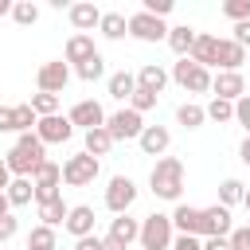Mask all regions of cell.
<instances>
[{
  "mask_svg": "<svg viewBox=\"0 0 250 250\" xmlns=\"http://www.w3.org/2000/svg\"><path fill=\"white\" fill-rule=\"evenodd\" d=\"M234 121H238V125L250 133V94H242V98L234 102Z\"/></svg>",
  "mask_w": 250,
  "mask_h": 250,
  "instance_id": "60d3db41",
  "label": "cell"
},
{
  "mask_svg": "<svg viewBox=\"0 0 250 250\" xmlns=\"http://www.w3.org/2000/svg\"><path fill=\"white\" fill-rule=\"evenodd\" d=\"M27 105L35 109V117H55V113H59V94H43V90H35Z\"/></svg>",
  "mask_w": 250,
  "mask_h": 250,
  "instance_id": "d6a6232c",
  "label": "cell"
},
{
  "mask_svg": "<svg viewBox=\"0 0 250 250\" xmlns=\"http://www.w3.org/2000/svg\"><path fill=\"white\" fill-rule=\"evenodd\" d=\"M12 20H16L20 27H31V23L39 20V8H35L31 0H16V4H12Z\"/></svg>",
  "mask_w": 250,
  "mask_h": 250,
  "instance_id": "d590c367",
  "label": "cell"
},
{
  "mask_svg": "<svg viewBox=\"0 0 250 250\" xmlns=\"http://www.w3.org/2000/svg\"><path fill=\"white\" fill-rule=\"evenodd\" d=\"M4 215H12V199L0 191V219H4Z\"/></svg>",
  "mask_w": 250,
  "mask_h": 250,
  "instance_id": "816d5d0a",
  "label": "cell"
},
{
  "mask_svg": "<svg viewBox=\"0 0 250 250\" xmlns=\"http://www.w3.org/2000/svg\"><path fill=\"white\" fill-rule=\"evenodd\" d=\"M242 207H246V211H250V188H246V199H242Z\"/></svg>",
  "mask_w": 250,
  "mask_h": 250,
  "instance_id": "db71d44e",
  "label": "cell"
},
{
  "mask_svg": "<svg viewBox=\"0 0 250 250\" xmlns=\"http://www.w3.org/2000/svg\"><path fill=\"white\" fill-rule=\"evenodd\" d=\"M129 35H133L137 43H160V39H168V23L137 8V12L129 16Z\"/></svg>",
  "mask_w": 250,
  "mask_h": 250,
  "instance_id": "ba28073f",
  "label": "cell"
},
{
  "mask_svg": "<svg viewBox=\"0 0 250 250\" xmlns=\"http://www.w3.org/2000/svg\"><path fill=\"white\" fill-rule=\"evenodd\" d=\"M203 250H234L230 238H203Z\"/></svg>",
  "mask_w": 250,
  "mask_h": 250,
  "instance_id": "7dc6e473",
  "label": "cell"
},
{
  "mask_svg": "<svg viewBox=\"0 0 250 250\" xmlns=\"http://www.w3.org/2000/svg\"><path fill=\"white\" fill-rule=\"evenodd\" d=\"M211 94L223 98V102H238V98L246 94V78H242V70H215V78H211Z\"/></svg>",
  "mask_w": 250,
  "mask_h": 250,
  "instance_id": "5bb4252c",
  "label": "cell"
},
{
  "mask_svg": "<svg viewBox=\"0 0 250 250\" xmlns=\"http://www.w3.org/2000/svg\"><path fill=\"white\" fill-rule=\"evenodd\" d=\"M98 176H102V160L90 152H74L62 160V184L66 188H90Z\"/></svg>",
  "mask_w": 250,
  "mask_h": 250,
  "instance_id": "5b68a950",
  "label": "cell"
},
{
  "mask_svg": "<svg viewBox=\"0 0 250 250\" xmlns=\"http://www.w3.org/2000/svg\"><path fill=\"white\" fill-rule=\"evenodd\" d=\"M105 129H109V137H113V141H137V137L145 133V117H141L137 109L121 105L117 113H109V117H105Z\"/></svg>",
  "mask_w": 250,
  "mask_h": 250,
  "instance_id": "8992f818",
  "label": "cell"
},
{
  "mask_svg": "<svg viewBox=\"0 0 250 250\" xmlns=\"http://www.w3.org/2000/svg\"><path fill=\"white\" fill-rule=\"evenodd\" d=\"M4 16H12V0H0V20Z\"/></svg>",
  "mask_w": 250,
  "mask_h": 250,
  "instance_id": "f5cc1de1",
  "label": "cell"
},
{
  "mask_svg": "<svg viewBox=\"0 0 250 250\" xmlns=\"http://www.w3.org/2000/svg\"><path fill=\"white\" fill-rule=\"evenodd\" d=\"M31 184H35V203H47V199H59L62 191V164H55V160H47L35 176H31Z\"/></svg>",
  "mask_w": 250,
  "mask_h": 250,
  "instance_id": "8fae6325",
  "label": "cell"
},
{
  "mask_svg": "<svg viewBox=\"0 0 250 250\" xmlns=\"http://www.w3.org/2000/svg\"><path fill=\"white\" fill-rule=\"evenodd\" d=\"M203 215H207V238H230V230H234V223H230V207L211 203V207H203Z\"/></svg>",
  "mask_w": 250,
  "mask_h": 250,
  "instance_id": "ac0fdd59",
  "label": "cell"
},
{
  "mask_svg": "<svg viewBox=\"0 0 250 250\" xmlns=\"http://www.w3.org/2000/svg\"><path fill=\"white\" fill-rule=\"evenodd\" d=\"M172 227H176V234L207 238V215H203V207H191V203H176V211H172Z\"/></svg>",
  "mask_w": 250,
  "mask_h": 250,
  "instance_id": "9c48e42d",
  "label": "cell"
},
{
  "mask_svg": "<svg viewBox=\"0 0 250 250\" xmlns=\"http://www.w3.org/2000/svg\"><path fill=\"white\" fill-rule=\"evenodd\" d=\"M4 160H8V168H12L16 180H31V176L47 164V145H43L35 133H20L16 145L4 152Z\"/></svg>",
  "mask_w": 250,
  "mask_h": 250,
  "instance_id": "6da1fadb",
  "label": "cell"
},
{
  "mask_svg": "<svg viewBox=\"0 0 250 250\" xmlns=\"http://www.w3.org/2000/svg\"><path fill=\"white\" fill-rule=\"evenodd\" d=\"M141 250H172V242H176V227H172V215H160V211H152V215H145L141 219Z\"/></svg>",
  "mask_w": 250,
  "mask_h": 250,
  "instance_id": "3957f363",
  "label": "cell"
},
{
  "mask_svg": "<svg viewBox=\"0 0 250 250\" xmlns=\"http://www.w3.org/2000/svg\"><path fill=\"white\" fill-rule=\"evenodd\" d=\"M246 62H250V51H246Z\"/></svg>",
  "mask_w": 250,
  "mask_h": 250,
  "instance_id": "11a10c76",
  "label": "cell"
},
{
  "mask_svg": "<svg viewBox=\"0 0 250 250\" xmlns=\"http://www.w3.org/2000/svg\"><path fill=\"white\" fill-rule=\"evenodd\" d=\"M0 250H4V246H0Z\"/></svg>",
  "mask_w": 250,
  "mask_h": 250,
  "instance_id": "6f0895ef",
  "label": "cell"
},
{
  "mask_svg": "<svg viewBox=\"0 0 250 250\" xmlns=\"http://www.w3.org/2000/svg\"><path fill=\"white\" fill-rule=\"evenodd\" d=\"M16 234H20V219H16V215H4V219H0V246L12 242Z\"/></svg>",
  "mask_w": 250,
  "mask_h": 250,
  "instance_id": "ab89813d",
  "label": "cell"
},
{
  "mask_svg": "<svg viewBox=\"0 0 250 250\" xmlns=\"http://www.w3.org/2000/svg\"><path fill=\"white\" fill-rule=\"evenodd\" d=\"M191 62H199V66H215V59H219V35H211V31H199L195 35V47H191V55H188Z\"/></svg>",
  "mask_w": 250,
  "mask_h": 250,
  "instance_id": "ffe728a7",
  "label": "cell"
},
{
  "mask_svg": "<svg viewBox=\"0 0 250 250\" xmlns=\"http://www.w3.org/2000/svg\"><path fill=\"white\" fill-rule=\"evenodd\" d=\"M230 246H234V250H250V230H246V227H234V230H230Z\"/></svg>",
  "mask_w": 250,
  "mask_h": 250,
  "instance_id": "7bdbcfd3",
  "label": "cell"
},
{
  "mask_svg": "<svg viewBox=\"0 0 250 250\" xmlns=\"http://www.w3.org/2000/svg\"><path fill=\"white\" fill-rule=\"evenodd\" d=\"M16 176H12V168H8V160L0 156V191H8V184H12Z\"/></svg>",
  "mask_w": 250,
  "mask_h": 250,
  "instance_id": "c3c4849f",
  "label": "cell"
},
{
  "mask_svg": "<svg viewBox=\"0 0 250 250\" xmlns=\"http://www.w3.org/2000/svg\"><path fill=\"white\" fill-rule=\"evenodd\" d=\"M94 219H98V215H94V207H90V203H74V207H70V215H66V223H62V230L78 242V238L94 234Z\"/></svg>",
  "mask_w": 250,
  "mask_h": 250,
  "instance_id": "e0dca14e",
  "label": "cell"
},
{
  "mask_svg": "<svg viewBox=\"0 0 250 250\" xmlns=\"http://www.w3.org/2000/svg\"><path fill=\"white\" fill-rule=\"evenodd\" d=\"M113 145H117V141L109 137V129H105V125H102V129H90V133L82 137V152H90V156H98V160H102V156H109V148H113Z\"/></svg>",
  "mask_w": 250,
  "mask_h": 250,
  "instance_id": "4316f807",
  "label": "cell"
},
{
  "mask_svg": "<svg viewBox=\"0 0 250 250\" xmlns=\"http://www.w3.org/2000/svg\"><path fill=\"white\" fill-rule=\"evenodd\" d=\"M168 70L160 66V62H145L141 70H137V86H145V90H152V94H160L164 86H168Z\"/></svg>",
  "mask_w": 250,
  "mask_h": 250,
  "instance_id": "484cf974",
  "label": "cell"
},
{
  "mask_svg": "<svg viewBox=\"0 0 250 250\" xmlns=\"http://www.w3.org/2000/svg\"><path fill=\"white\" fill-rule=\"evenodd\" d=\"M109 238H117L121 246H133V242L141 238V219H133V215H113V219H109Z\"/></svg>",
  "mask_w": 250,
  "mask_h": 250,
  "instance_id": "603a6c76",
  "label": "cell"
},
{
  "mask_svg": "<svg viewBox=\"0 0 250 250\" xmlns=\"http://www.w3.org/2000/svg\"><path fill=\"white\" fill-rule=\"evenodd\" d=\"M238 160L250 168V133H246V137H242V145H238Z\"/></svg>",
  "mask_w": 250,
  "mask_h": 250,
  "instance_id": "681fc988",
  "label": "cell"
},
{
  "mask_svg": "<svg viewBox=\"0 0 250 250\" xmlns=\"http://www.w3.org/2000/svg\"><path fill=\"white\" fill-rule=\"evenodd\" d=\"M137 203V184L129 176H113L109 188H105V207L113 215H129V207Z\"/></svg>",
  "mask_w": 250,
  "mask_h": 250,
  "instance_id": "7c38bea8",
  "label": "cell"
},
{
  "mask_svg": "<svg viewBox=\"0 0 250 250\" xmlns=\"http://www.w3.org/2000/svg\"><path fill=\"white\" fill-rule=\"evenodd\" d=\"M66 20H70L74 35H90V31L102 23V8H98V4H90V0H82V4H70Z\"/></svg>",
  "mask_w": 250,
  "mask_h": 250,
  "instance_id": "9a60e30c",
  "label": "cell"
},
{
  "mask_svg": "<svg viewBox=\"0 0 250 250\" xmlns=\"http://www.w3.org/2000/svg\"><path fill=\"white\" fill-rule=\"evenodd\" d=\"M246 230H250V223H246Z\"/></svg>",
  "mask_w": 250,
  "mask_h": 250,
  "instance_id": "9f6ffc18",
  "label": "cell"
},
{
  "mask_svg": "<svg viewBox=\"0 0 250 250\" xmlns=\"http://www.w3.org/2000/svg\"><path fill=\"white\" fill-rule=\"evenodd\" d=\"M27 250H59V238H55V227H31L27 234Z\"/></svg>",
  "mask_w": 250,
  "mask_h": 250,
  "instance_id": "1f68e13d",
  "label": "cell"
},
{
  "mask_svg": "<svg viewBox=\"0 0 250 250\" xmlns=\"http://www.w3.org/2000/svg\"><path fill=\"white\" fill-rule=\"evenodd\" d=\"M105 90H109V98L129 102V98L137 94V74H129V70H113V74L105 78Z\"/></svg>",
  "mask_w": 250,
  "mask_h": 250,
  "instance_id": "d4e9b609",
  "label": "cell"
},
{
  "mask_svg": "<svg viewBox=\"0 0 250 250\" xmlns=\"http://www.w3.org/2000/svg\"><path fill=\"white\" fill-rule=\"evenodd\" d=\"M207 121H219V125H227V121H234V102H223V98H211L207 105Z\"/></svg>",
  "mask_w": 250,
  "mask_h": 250,
  "instance_id": "836d02e7",
  "label": "cell"
},
{
  "mask_svg": "<svg viewBox=\"0 0 250 250\" xmlns=\"http://www.w3.org/2000/svg\"><path fill=\"white\" fill-rule=\"evenodd\" d=\"M98 55V47H94V35H70L66 39V47H62V59L70 62V66H82L86 59H94Z\"/></svg>",
  "mask_w": 250,
  "mask_h": 250,
  "instance_id": "d6986e66",
  "label": "cell"
},
{
  "mask_svg": "<svg viewBox=\"0 0 250 250\" xmlns=\"http://www.w3.org/2000/svg\"><path fill=\"white\" fill-rule=\"evenodd\" d=\"M172 8H176L172 0H145V4H141V12H148V16H156V20H164Z\"/></svg>",
  "mask_w": 250,
  "mask_h": 250,
  "instance_id": "f35d334b",
  "label": "cell"
},
{
  "mask_svg": "<svg viewBox=\"0 0 250 250\" xmlns=\"http://www.w3.org/2000/svg\"><path fill=\"white\" fill-rule=\"evenodd\" d=\"M102 250H129V246H121L117 238H109V234H105V238H102Z\"/></svg>",
  "mask_w": 250,
  "mask_h": 250,
  "instance_id": "f907efd6",
  "label": "cell"
},
{
  "mask_svg": "<svg viewBox=\"0 0 250 250\" xmlns=\"http://www.w3.org/2000/svg\"><path fill=\"white\" fill-rule=\"evenodd\" d=\"M4 195L12 199V207H27V203H35V184L31 180H12Z\"/></svg>",
  "mask_w": 250,
  "mask_h": 250,
  "instance_id": "4dcf8cb0",
  "label": "cell"
},
{
  "mask_svg": "<svg viewBox=\"0 0 250 250\" xmlns=\"http://www.w3.org/2000/svg\"><path fill=\"white\" fill-rule=\"evenodd\" d=\"M195 35H199L195 27L176 23V27H168V39H164V43L172 47V55H176V59H188V55H191V47H195Z\"/></svg>",
  "mask_w": 250,
  "mask_h": 250,
  "instance_id": "44dd1931",
  "label": "cell"
},
{
  "mask_svg": "<svg viewBox=\"0 0 250 250\" xmlns=\"http://www.w3.org/2000/svg\"><path fill=\"white\" fill-rule=\"evenodd\" d=\"M242 199H246V184L234 180V176H227V180L219 184V199H215V203H223V207H238Z\"/></svg>",
  "mask_w": 250,
  "mask_h": 250,
  "instance_id": "f546056e",
  "label": "cell"
},
{
  "mask_svg": "<svg viewBox=\"0 0 250 250\" xmlns=\"http://www.w3.org/2000/svg\"><path fill=\"white\" fill-rule=\"evenodd\" d=\"M74 250H102V238H98V234H86V238L74 242Z\"/></svg>",
  "mask_w": 250,
  "mask_h": 250,
  "instance_id": "bcb514c9",
  "label": "cell"
},
{
  "mask_svg": "<svg viewBox=\"0 0 250 250\" xmlns=\"http://www.w3.org/2000/svg\"><path fill=\"white\" fill-rule=\"evenodd\" d=\"M137 145H141V152L145 156H164L168 152V145H172V129L168 125H145V133L137 137Z\"/></svg>",
  "mask_w": 250,
  "mask_h": 250,
  "instance_id": "2e32d148",
  "label": "cell"
},
{
  "mask_svg": "<svg viewBox=\"0 0 250 250\" xmlns=\"http://www.w3.org/2000/svg\"><path fill=\"white\" fill-rule=\"evenodd\" d=\"M172 250H203V238H191V234H176Z\"/></svg>",
  "mask_w": 250,
  "mask_h": 250,
  "instance_id": "f6af8a7d",
  "label": "cell"
},
{
  "mask_svg": "<svg viewBox=\"0 0 250 250\" xmlns=\"http://www.w3.org/2000/svg\"><path fill=\"white\" fill-rule=\"evenodd\" d=\"M70 62L66 59H51V62H43L39 70H35V86L43 90V94H62L66 90V82H70Z\"/></svg>",
  "mask_w": 250,
  "mask_h": 250,
  "instance_id": "52a82bcc",
  "label": "cell"
},
{
  "mask_svg": "<svg viewBox=\"0 0 250 250\" xmlns=\"http://www.w3.org/2000/svg\"><path fill=\"white\" fill-rule=\"evenodd\" d=\"M0 133H16V109L0 105Z\"/></svg>",
  "mask_w": 250,
  "mask_h": 250,
  "instance_id": "ee69618b",
  "label": "cell"
},
{
  "mask_svg": "<svg viewBox=\"0 0 250 250\" xmlns=\"http://www.w3.org/2000/svg\"><path fill=\"white\" fill-rule=\"evenodd\" d=\"M35 215H39V223H43V227H62V223H66V215H70V203L59 195V199L35 203Z\"/></svg>",
  "mask_w": 250,
  "mask_h": 250,
  "instance_id": "cb8c5ba5",
  "label": "cell"
},
{
  "mask_svg": "<svg viewBox=\"0 0 250 250\" xmlns=\"http://www.w3.org/2000/svg\"><path fill=\"white\" fill-rule=\"evenodd\" d=\"M148 188H152L156 199L180 203V195H184V160L180 156H160L148 172Z\"/></svg>",
  "mask_w": 250,
  "mask_h": 250,
  "instance_id": "7a4b0ae2",
  "label": "cell"
},
{
  "mask_svg": "<svg viewBox=\"0 0 250 250\" xmlns=\"http://www.w3.org/2000/svg\"><path fill=\"white\" fill-rule=\"evenodd\" d=\"M35 137H39L43 145H66V141L74 137V125H70V117H62V113H55V117H39Z\"/></svg>",
  "mask_w": 250,
  "mask_h": 250,
  "instance_id": "4fadbf2b",
  "label": "cell"
},
{
  "mask_svg": "<svg viewBox=\"0 0 250 250\" xmlns=\"http://www.w3.org/2000/svg\"><path fill=\"white\" fill-rule=\"evenodd\" d=\"M98 31L105 35V39H125L129 35V16H121V12H102V23H98Z\"/></svg>",
  "mask_w": 250,
  "mask_h": 250,
  "instance_id": "83f0119b",
  "label": "cell"
},
{
  "mask_svg": "<svg viewBox=\"0 0 250 250\" xmlns=\"http://www.w3.org/2000/svg\"><path fill=\"white\" fill-rule=\"evenodd\" d=\"M66 117H70V125H74V129L90 133V129H102L109 113L102 109V102H94V98H82V102H74V105H70V113H66Z\"/></svg>",
  "mask_w": 250,
  "mask_h": 250,
  "instance_id": "30bf717a",
  "label": "cell"
},
{
  "mask_svg": "<svg viewBox=\"0 0 250 250\" xmlns=\"http://www.w3.org/2000/svg\"><path fill=\"white\" fill-rule=\"evenodd\" d=\"M215 66H219V70H242V66H246V47H238L230 35L219 39V59H215Z\"/></svg>",
  "mask_w": 250,
  "mask_h": 250,
  "instance_id": "7402d4cb",
  "label": "cell"
},
{
  "mask_svg": "<svg viewBox=\"0 0 250 250\" xmlns=\"http://www.w3.org/2000/svg\"><path fill=\"white\" fill-rule=\"evenodd\" d=\"M207 121V109L199 105V102H180L176 105V125H184V129H199Z\"/></svg>",
  "mask_w": 250,
  "mask_h": 250,
  "instance_id": "f1b7e54d",
  "label": "cell"
},
{
  "mask_svg": "<svg viewBox=\"0 0 250 250\" xmlns=\"http://www.w3.org/2000/svg\"><path fill=\"white\" fill-rule=\"evenodd\" d=\"M223 16H227V20H234V23L250 20V0H227V4H223Z\"/></svg>",
  "mask_w": 250,
  "mask_h": 250,
  "instance_id": "74e56055",
  "label": "cell"
},
{
  "mask_svg": "<svg viewBox=\"0 0 250 250\" xmlns=\"http://www.w3.org/2000/svg\"><path fill=\"white\" fill-rule=\"evenodd\" d=\"M230 39H234L238 47H246V51H250V20H242V23H234V31H230Z\"/></svg>",
  "mask_w": 250,
  "mask_h": 250,
  "instance_id": "b9f144b4",
  "label": "cell"
},
{
  "mask_svg": "<svg viewBox=\"0 0 250 250\" xmlns=\"http://www.w3.org/2000/svg\"><path fill=\"white\" fill-rule=\"evenodd\" d=\"M74 74H78L82 82H98V78L105 74V59H102V51H98L94 59H86L82 66H74Z\"/></svg>",
  "mask_w": 250,
  "mask_h": 250,
  "instance_id": "e575fe53",
  "label": "cell"
},
{
  "mask_svg": "<svg viewBox=\"0 0 250 250\" xmlns=\"http://www.w3.org/2000/svg\"><path fill=\"white\" fill-rule=\"evenodd\" d=\"M172 82L180 86V90H188V94H211V70L207 66H199V62H191V59H176L172 62Z\"/></svg>",
  "mask_w": 250,
  "mask_h": 250,
  "instance_id": "277c9868",
  "label": "cell"
},
{
  "mask_svg": "<svg viewBox=\"0 0 250 250\" xmlns=\"http://www.w3.org/2000/svg\"><path fill=\"white\" fill-rule=\"evenodd\" d=\"M156 102H160V94H152V90H145V86H137V94L129 98V109H137V113L145 117L148 109H156Z\"/></svg>",
  "mask_w": 250,
  "mask_h": 250,
  "instance_id": "8d00e7d4",
  "label": "cell"
}]
</instances>
